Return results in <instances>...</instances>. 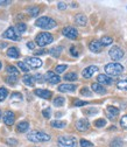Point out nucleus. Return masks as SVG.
<instances>
[{
  "instance_id": "obj_1",
  "label": "nucleus",
  "mask_w": 127,
  "mask_h": 147,
  "mask_svg": "<svg viewBox=\"0 0 127 147\" xmlns=\"http://www.w3.org/2000/svg\"><path fill=\"white\" fill-rule=\"evenodd\" d=\"M27 139L32 142H47L50 140V136L42 131H32L27 134Z\"/></svg>"
},
{
  "instance_id": "obj_2",
  "label": "nucleus",
  "mask_w": 127,
  "mask_h": 147,
  "mask_svg": "<svg viewBox=\"0 0 127 147\" xmlns=\"http://www.w3.org/2000/svg\"><path fill=\"white\" fill-rule=\"evenodd\" d=\"M36 26L42 29H52L56 27V21L49 16H41L36 20Z\"/></svg>"
},
{
  "instance_id": "obj_3",
  "label": "nucleus",
  "mask_w": 127,
  "mask_h": 147,
  "mask_svg": "<svg viewBox=\"0 0 127 147\" xmlns=\"http://www.w3.org/2000/svg\"><path fill=\"white\" fill-rule=\"evenodd\" d=\"M54 41V38L50 33H40L35 39V42L39 47H46Z\"/></svg>"
},
{
  "instance_id": "obj_4",
  "label": "nucleus",
  "mask_w": 127,
  "mask_h": 147,
  "mask_svg": "<svg viewBox=\"0 0 127 147\" xmlns=\"http://www.w3.org/2000/svg\"><path fill=\"white\" fill-rule=\"evenodd\" d=\"M124 67L120 63H108L105 65V72L110 76H118L122 74Z\"/></svg>"
},
{
  "instance_id": "obj_5",
  "label": "nucleus",
  "mask_w": 127,
  "mask_h": 147,
  "mask_svg": "<svg viewBox=\"0 0 127 147\" xmlns=\"http://www.w3.org/2000/svg\"><path fill=\"white\" fill-rule=\"evenodd\" d=\"M58 147H77V139L71 136H62L57 140Z\"/></svg>"
},
{
  "instance_id": "obj_6",
  "label": "nucleus",
  "mask_w": 127,
  "mask_h": 147,
  "mask_svg": "<svg viewBox=\"0 0 127 147\" xmlns=\"http://www.w3.org/2000/svg\"><path fill=\"white\" fill-rule=\"evenodd\" d=\"M3 36L5 39H8V40H13V41H19L21 39V35L20 33L16 30V28L14 27H9L5 30V33L3 34Z\"/></svg>"
},
{
  "instance_id": "obj_7",
  "label": "nucleus",
  "mask_w": 127,
  "mask_h": 147,
  "mask_svg": "<svg viewBox=\"0 0 127 147\" xmlns=\"http://www.w3.org/2000/svg\"><path fill=\"white\" fill-rule=\"evenodd\" d=\"M108 55H110V57L112 60L119 61V60H121L124 57V50L120 47H118V46H113L110 49V51H108Z\"/></svg>"
},
{
  "instance_id": "obj_8",
  "label": "nucleus",
  "mask_w": 127,
  "mask_h": 147,
  "mask_svg": "<svg viewBox=\"0 0 127 147\" xmlns=\"http://www.w3.org/2000/svg\"><path fill=\"white\" fill-rule=\"evenodd\" d=\"M62 33H63V35L65 36V38H68V39H70V40H76V39L78 38V32H77V29L74 28V27H70V26L64 27L63 30H62Z\"/></svg>"
},
{
  "instance_id": "obj_9",
  "label": "nucleus",
  "mask_w": 127,
  "mask_h": 147,
  "mask_svg": "<svg viewBox=\"0 0 127 147\" xmlns=\"http://www.w3.org/2000/svg\"><path fill=\"white\" fill-rule=\"evenodd\" d=\"M25 62L28 64L29 68H33V69H39L43 64V62L39 57H27L25 60Z\"/></svg>"
},
{
  "instance_id": "obj_10",
  "label": "nucleus",
  "mask_w": 127,
  "mask_h": 147,
  "mask_svg": "<svg viewBox=\"0 0 127 147\" xmlns=\"http://www.w3.org/2000/svg\"><path fill=\"white\" fill-rule=\"evenodd\" d=\"M89 127H90V123H89V120L85 119V118H82V119H79V120L76 121V128H77L78 131H81V132L87 131Z\"/></svg>"
},
{
  "instance_id": "obj_11",
  "label": "nucleus",
  "mask_w": 127,
  "mask_h": 147,
  "mask_svg": "<svg viewBox=\"0 0 127 147\" xmlns=\"http://www.w3.org/2000/svg\"><path fill=\"white\" fill-rule=\"evenodd\" d=\"M46 80H47L50 84H57V83H60V81H61L60 76L57 75L56 72H54V71H48V72L46 74Z\"/></svg>"
},
{
  "instance_id": "obj_12",
  "label": "nucleus",
  "mask_w": 127,
  "mask_h": 147,
  "mask_svg": "<svg viewBox=\"0 0 127 147\" xmlns=\"http://www.w3.org/2000/svg\"><path fill=\"white\" fill-rule=\"evenodd\" d=\"M34 94H35L36 96H39L40 98H43V99H49V98H51V96H52L51 91L46 90V89H35Z\"/></svg>"
},
{
  "instance_id": "obj_13",
  "label": "nucleus",
  "mask_w": 127,
  "mask_h": 147,
  "mask_svg": "<svg viewBox=\"0 0 127 147\" xmlns=\"http://www.w3.org/2000/svg\"><path fill=\"white\" fill-rule=\"evenodd\" d=\"M97 71H98V67H96V65H90V67H87V68H85V69L83 70L82 75H83L84 78H90V77H92V76L95 75V72H97Z\"/></svg>"
},
{
  "instance_id": "obj_14",
  "label": "nucleus",
  "mask_w": 127,
  "mask_h": 147,
  "mask_svg": "<svg viewBox=\"0 0 127 147\" xmlns=\"http://www.w3.org/2000/svg\"><path fill=\"white\" fill-rule=\"evenodd\" d=\"M3 119H4V123H5L6 125L12 126V125L14 124V121H15V115H14V112H12V111H6V112L4 113Z\"/></svg>"
},
{
  "instance_id": "obj_15",
  "label": "nucleus",
  "mask_w": 127,
  "mask_h": 147,
  "mask_svg": "<svg viewBox=\"0 0 127 147\" xmlns=\"http://www.w3.org/2000/svg\"><path fill=\"white\" fill-rule=\"evenodd\" d=\"M76 89L77 88L75 84H60L57 90L60 92H74Z\"/></svg>"
},
{
  "instance_id": "obj_16",
  "label": "nucleus",
  "mask_w": 127,
  "mask_h": 147,
  "mask_svg": "<svg viewBox=\"0 0 127 147\" xmlns=\"http://www.w3.org/2000/svg\"><path fill=\"white\" fill-rule=\"evenodd\" d=\"M97 83L110 85V84H112V78L110 76L105 75V74H100V75H98V77H97Z\"/></svg>"
},
{
  "instance_id": "obj_17",
  "label": "nucleus",
  "mask_w": 127,
  "mask_h": 147,
  "mask_svg": "<svg viewBox=\"0 0 127 147\" xmlns=\"http://www.w3.org/2000/svg\"><path fill=\"white\" fill-rule=\"evenodd\" d=\"M106 115L110 119H113L114 117H117L119 115V109L116 106H107L106 109Z\"/></svg>"
},
{
  "instance_id": "obj_18",
  "label": "nucleus",
  "mask_w": 127,
  "mask_h": 147,
  "mask_svg": "<svg viewBox=\"0 0 127 147\" xmlns=\"http://www.w3.org/2000/svg\"><path fill=\"white\" fill-rule=\"evenodd\" d=\"M89 48L91 51L93 53H100L101 51V48H103V45L100 41H91L89 45Z\"/></svg>"
},
{
  "instance_id": "obj_19",
  "label": "nucleus",
  "mask_w": 127,
  "mask_h": 147,
  "mask_svg": "<svg viewBox=\"0 0 127 147\" xmlns=\"http://www.w3.org/2000/svg\"><path fill=\"white\" fill-rule=\"evenodd\" d=\"M91 89L95 91L96 94H98V95H105L106 94V89L101 84H99V83H92Z\"/></svg>"
},
{
  "instance_id": "obj_20",
  "label": "nucleus",
  "mask_w": 127,
  "mask_h": 147,
  "mask_svg": "<svg viewBox=\"0 0 127 147\" xmlns=\"http://www.w3.org/2000/svg\"><path fill=\"white\" fill-rule=\"evenodd\" d=\"M16 130H17V132H20V133L27 132L29 130V123H27V121L19 123V124H17V126H16Z\"/></svg>"
},
{
  "instance_id": "obj_21",
  "label": "nucleus",
  "mask_w": 127,
  "mask_h": 147,
  "mask_svg": "<svg viewBox=\"0 0 127 147\" xmlns=\"http://www.w3.org/2000/svg\"><path fill=\"white\" fill-rule=\"evenodd\" d=\"M75 22L79 26H85L86 22H87V19H86V16L84 14H78L75 16Z\"/></svg>"
},
{
  "instance_id": "obj_22",
  "label": "nucleus",
  "mask_w": 127,
  "mask_h": 147,
  "mask_svg": "<svg viewBox=\"0 0 127 147\" xmlns=\"http://www.w3.org/2000/svg\"><path fill=\"white\" fill-rule=\"evenodd\" d=\"M7 56L11 57V59H17V57H19V50H17V48H15V47L8 48V50H7Z\"/></svg>"
},
{
  "instance_id": "obj_23",
  "label": "nucleus",
  "mask_w": 127,
  "mask_h": 147,
  "mask_svg": "<svg viewBox=\"0 0 127 147\" xmlns=\"http://www.w3.org/2000/svg\"><path fill=\"white\" fill-rule=\"evenodd\" d=\"M35 77L34 76H32V75H25L24 77H22V82L26 84V85H28V86H34V84H35V80H34Z\"/></svg>"
},
{
  "instance_id": "obj_24",
  "label": "nucleus",
  "mask_w": 127,
  "mask_h": 147,
  "mask_svg": "<svg viewBox=\"0 0 127 147\" xmlns=\"http://www.w3.org/2000/svg\"><path fill=\"white\" fill-rule=\"evenodd\" d=\"M62 50H63L62 47H54V48H51L49 50V54L51 55V56H54V57H60Z\"/></svg>"
},
{
  "instance_id": "obj_25",
  "label": "nucleus",
  "mask_w": 127,
  "mask_h": 147,
  "mask_svg": "<svg viewBox=\"0 0 127 147\" xmlns=\"http://www.w3.org/2000/svg\"><path fill=\"white\" fill-rule=\"evenodd\" d=\"M117 88L120 89V90H125V91H127V77L119 80V81L117 82Z\"/></svg>"
},
{
  "instance_id": "obj_26",
  "label": "nucleus",
  "mask_w": 127,
  "mask_h": 147,
  "mask_svg": "<svg viewBox=\"0 0 127 147\" xmlns=\"http://www.w3.org/2000/svg\"><path fill=\"white\" fill-rule=\"evenodd\" d=\"M50 125H51L54 128H64V127L67 126V123L63 121V120H54V121H51Z\"/></svg>"
},
{
  "instance_id": "obj_27",
  "label": "nucleus",
  "mask_w": 127,
  "mask_h": 147,
  "mask_svg": "<svg viewBox=\"0 0 127 147\" xmlns=\"http://www.w3.org/2000/svg\"><path fill=\"white\" fill-rule=\"evenodd\" d=\"M6 71L8 72L9 76H15V77H17V75H19V70H17L15 67H13V65H8V67L6 68Z\"/></svg>"
},
{
  "instance_id": "obj_28",
  "label": "nucleus",
  "mask_w": 127,
  "mask_h": 147,
  "mask_svg": "<svg viewBox=\"0 0 127 147\" xmlns=\"http://www.w3.org/2000/svg\"><path fill=\"white\" fill-rule=\"evenodd\" d=\"M27 12L30 14V16H36V15H39V13H40V8L38 6H32V7L27 8Z\"/></svg>"
},
{
  "instance_id": "obj_29",
  "label": "nucleus",
  "mask_w": 127,
  "mask_h": 147,
  "mask_svg": "<svg viewBox=\"0 0 127 147\" xmlns=\"http://www.w3.org/2000/svg\"><path fill=\"white\" fill-rule=\"evenodd\" d=\"M64 80L65 81H70V82H74L77 80V74L76 72H69L64 75Z\"/></svg>"
},
{
  "instance_id": "obj_30",
  "label": "nucleus",
  "mask_w": 127,
  "mask_h": 147,
  "mask_svg": "<svg viewBox=\"0 0 127 147\" xmlns=\"http://www.w3.org/2000/svg\"><path fill=\"white\" fill-rule=\"evenodd\" d=\"M122 145H124V141L120 138H116V139H113L110 142V146L111 147H122Z\"/></svg>"
},
{
  "instance_id": "obj_31",
  "label": "nucleus",
  "mask_w": 127,
  "mask_h": 147,
  "mask_svg": "<svg viewBox=\"0 0 127 147\" xmlns=\"http://www.w3.org/2000/svg\"><path fill=\"white\" fill-rule=\"evenodd\" d=\"M100 42H101L103 46H110V45H112L113 39L110 38V36H103L101 40H100Z\"/></svg>"
},
{
  "instance_id": "obj_32",
  "label": "nucleus",
  "mask_w": 127,
  "mask_h": 147,
  "mask_svg": "<svg viewBox=\"0 0 127 147\" xmlns=\"http://www.w3.org/2000/svg\"><path fill=\"white\" fill-rule=\"evenodd\" d=\"M64 103H65V99L61 96H58V97H56L55 99H54V105L55 106H63Z\"/></svg>"
},
{
  "instance_id": "obj_33",
  "label": "nucleus",
  "mask_w": 127,
  "mask_h": 147,
  "mask_svg": "<svg viewBox=\"0 0 127 147\" xmlns=\"http://www.w3.org/2000/svg\"><path fill=\"white\" fill-rule=\"evenodd\" d=\"M17 65H19V68H20L22 71H25V72H28V71L30 70V68L28 67V64H27L26 62H24V61H19V62H17Z\"/></svg>"
},
{
  "instance_id": "obj_34",
  "label": "nucleus",
  "mask_w": 127,
  "mask_h": 147,
  "mask_svg": "<svg viewBox=\"0 0 127 147\" xmlns=\"http://www.w3.org/2000/svg\"><path fill=\"white\" fill-rule=\"evenodd\" d=\"M8 95V91L6 88H0V102H3L5 100V98L7 97Z\"/></svg>"
},
{
  "instance_id": "obj_35",
  "label": "nucleus",
  "mask_w": 127,
  "mask_h": 147,
  "mask_svg": "<svg viewBox=\"0 0 127 147\" xmlns=\"http://www.w3.org/2000/svg\"><path fill=\"white\" fill-rule=\"evenodd\" d=\"M95 126L96 127H104V126H106V120L104 119V118H100V119H97L96 121H95Z\"/></svg>"
},
{
  "instance_id": "obj_36",
  "label": "nucleus",
  "mask_w": 127,
  "mask_h": 147,
  "mask_svg": "<svg viewBox=\"0 0 127 147\" xmlns=\"http://www.w3.org/2000/svg\"><path fill=\"white\" fill-rule=\"evenodd\" d=\"M26 29H27V26L24 22H19V24L16 25V30L19 32V33H24Z\"/></svg>"
},
{
  "instance_id": "obj_37",
  "label": "nucleus",
  "mask_w": 127,
  "mask_h": 147,
  "mask_svg": "<svg viewBox=\"0 0 127 147\" xmlns=\"http://www.w3.org/2000/svg\"><path fill=\"white\" fill-rule=\"evenodd\" d=\"M67 65L65 64H61V65H57L56 68H55V72L57 74V75H58V74H62V72H64V70H67Z\"/></svg>"
},
{
  "instance_id": "obj_38",
  "label": "nucleus",
  "mask_w": 127,
  "mask_h": 147,
  "mask_svg": "<svg viewBox=\"0 0 127 147\" xmlns=\"http://www.w3.org/2000/svg\"><path fill=\"white\" fill-rule=\"evenodd\" d=\"M16 82H17V77H15V76H8V77H6V83H8L11 85H14Z\"/></svg>"
},
{
  "instance_id": "obj_39",
  "label": "nucleus",
  "mask_w": 127,
  "mask_h": 147,
  "mask_svg": "<svg viewBox=\"0 0 127 147\" xmlns=\"http://www.w3.org/2000/svg\"><path fill=\"white\" fill-rule=\"evenodd\" d=\"M81 94L83 95V96H91L92 95V92L90 91V89L89 88H86V86H84V88H82V90H81Z\"/></svg>"
},
{
  "instance_id": "obj_40",
  "label": "nucleus",
  "mask_w": 127,
  "mask_h": 147,
  "mask_svg": "<svg viewBox=\"0 0 127 147\" xmlns=\"http://www.w3.org/2000/svg\"><path fill=\"white\" fill-rule=\"evenodd\" d=\"M79 144H81V147H92V146H93L91 141H87V140H85V139H82V140L79 141Z\"/></svg>"
},
{
  "instance_id": "obj_41",
  "label": "nucleus",
  "mask_w": 127,
  "mask_h": 147,
  "mask_svg": "<svg viewBox=\"0 0 127 147\" xmlns=\"http://www.w3.org/2000/svg\"><path fill=\"white\" fill-rule=\"evenodd\" d=\"M42 115H43L44 118H50V115H51V110H50V107L44 109L43 111H42Z\"/></svg>"
},
{
  "instance_id": "obj_42",
  "label": "nucleus",
  "mask_w": 127,
  "mask_h": 147,
  "mask_svg": "<svg viewBox=\"0 0 127 147\" xmlns=\"http://www.w3.org/2000/svg\"><path fill=\"white\" fill-rule=\"evenodd\" d=\"M120 125H121L124 128H126V130H127V115H125V116L120 119Z\"/></svg>"
},
{
  "instance_id": "obj_43",
  "label": "nucleus",
  "mask_w": 127,
  "mask_h": 147,
  "mask_svg": "<svg viewBox=\"0 0 127 147\" xmlns=\"http://www.w3.org/2000/svg\"><path fill=\"white\" fill-rule=\"evenodd\" d=\"M6 142H7V145H9V146H16V145H17V140H16V139H13V138L6 139Z\"/></svg>"
},
{
  "instance_id": "obj_44",
  "label": "nucleus",
  "mask_w": 127,
  "mask_h": 147,
  "mask_svg": "<svg viewBox=\"0 0 127 147\" xmlns=\"http://www.w3.org/2000/svg\"><path fill=\"white\" fill-rule=\"evenodd\" d=\"M86 104H87V102H83V100H79V99H77V100L74 102V105L75 106H84Z\"/></svg>"
},
{
  "instance_id": "obj_45",
  "label": "nucleus",
  "mask_w": 127,
  "mask_h": 147,
  "mask_svg": "<svg viewBox=\"0 0 127 147\" xmlns=\"http://www.w3.org/2000/svg\"><path fill=\"white\" fill-rule=\"evenodd\" d=\"M70 54H71V55H72V56H74V57H77V56H78L77 49H76L75 47H71V48H70Z\"/></svg>"
},
{
  "instance_id": "obj_46",
  "label": "nucleus",
  "mask_w": 127,
  "mask_h": 147,
  "mask_svg": "<svg viewBox=\"0 0 127 147\" xmlns=\"http://www.w3.org/2000/svg\"><path fill=\"white\" fill-rule=\"evenodd\" d=\"M7 5H11V1H8V0H0V6H7Z\"/></svg>"
},
{
  "instance_id": "obj_47",
  "label": "nucleus",
  "mask_w": 127,
  "mask_h": 147,
  "mask_svg": "<svg viewBox=\"0 0 127 147\" xmlns=\"http://www.w3.org/2000/svg\"><path fill=\"white\" fill-rule=\"evenodd\" d=\"M57 7H58V9H61V11H63V9H65V8H67V5H65L64 3H58V5H57Z\"/></svg>"
},
{
  "instance_id": "obj_48",
  "label": "nucleus",
  "mask_w": 127,
  "mask_h": 147,
  "mask_svg": "<svg viewBox=\"0 0 127 147\" xmlns=\"http://www.w3.org/2000/svg\"><path fill=\"white\" fill-rule=\"evenodd\" d=\"M27 47H28L29 49H34V48H35V43H33V42H28V43H27Z\"/></svg>"
},
{
  "instance_id": "obj_49",
  "label": "nucleus",
  "mask_w": 127,
  "mask_h": 147,
  "mask_svg": "<svg viewBox=\"0 0 127 147\" xmlns=\"http://www.w3.org/2000/svg\"><path fill=\"white\" fill-rule=\"evenodd\" d=\"M46 51H47V50L41 49V50H39V51H35V54H36V55H43V54H46Z\"/></svg>"
},
{
  "instance_id": "obj_50",
  "label": "nucleus",
  "mask_w": 127,
  "mask_h": 147,
  "mask_svg": "<svg viewBox=\"0 0 127 147\" xmlns=\"http://www.w3.org/2000/svg\"><path fill=\"white\" fill-rule=\"evenodd\" d=\"M35 77H36V78H38V81H40V82H42V76H41V75H36Z\"/></svg>"
},
{
  "instance_id": "obj_51",
  "label": "nucleus",
  "mask_w": 127,
  "mask_h": 147,
  "mask_svg": "<svg viewBox=\"0 0 127 147\" xmlns=\"http://www.w3.org/2000/svg\"><path fill=\"white\" fill-rule=\"evenodd\" d=\"M0 70H1V62H0Z\"/></svg>"
},
{
  "instance_id": "obj_52",
  "label": "nucleus",
  "mask_w": 127,
  "mask_h": 147,
  "mask_svg": "<svg viewBox=\"0 0 127 147\" xmlns=\"http://www.w3.org/2000/svg\"><path fill=\"white\" fill-rule=\"evenodd\" d=\"M0 118H1V111H0Z\"/></svg>"
}]
</instances>
